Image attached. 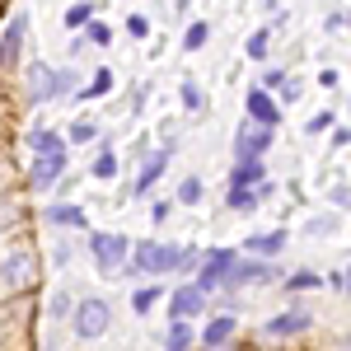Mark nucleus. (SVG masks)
<instances>
[{
  "label": "nucleus",
  "mask_w": 351,
  "mask_h": 351,
  "mask_svg": "<svg viewBox=\"0 0 351 351\" xmlns=\"http://www.w3.org/2000/svg\"><path fill=\"white\" fill-rule=\"evenodd\" d=\"M19 94L0 75V347L38 342V286L43 263L28 216V178L19 160Z\"/></svg>",
  "instance_id": "nucleus-1"
},
{
  "label": "nucleus",
  "mask_w": 351,
  "mask_h": 351,
  "mask_svg": "<svg viewBox=\"0 0 351 351\" xmlns=\"http://www.w3.org/2000/svg\"><path fill=\"white\" fill-rule=\"evenodd\" d=\"M71 84H75V75H71V71H61V75H56L52 66L33 61V66L24 71V99H28V104H43V99H56V94H66Z\"/></svg>",
  "instance_id": "nucleus-2"
},
{
  "label": "nucleus",
  "mask_w": 351,
  "mask_h": 351,
  "mask_svg": "<svg viewBox=\"0 0 351 351\" xmlns=\"http://www.w3.org/2000/svg\"><path fill=\"white\" fill-rule=\"evenodd\" d=\"M66 173V150H33V160H28V192H47Z\"/></svg>",
  "instance_id": "nucleus-3"
},
{
  "label": "nucleus",
  "mask_w": 351,
  "mask_h": 351,
  "mask_svg": "<svg viewBox=\"0 0 351 351\" xmlns=\"http://www.w3.org/2000/svg\"><path fill=\"white\" fill-rule=\"evenodd\" d=\"M75 314V332H80L84 342H94V337H104L112 324V314H108V304L104 300H84L80 309H71Z\"/></svg>",
  "instance_id": "nucleus-4"
},
{
  "label": "nucleus",
  "mask_w": 351,
  "mask_h": 351,
  "mask_svg": "<svg viewBox=\"0 0 351 351\" xmlns=\"http://www.w3.org/2000/svg\"><path fill=\"white\" fill-rule=\"evenodd\" d=\"M94 263H99V271H117L122 267V258H127V239L122 234H94Z\"/></svg>",
  "instance_id": "nucleus-5"
},
{
  "label": "nucleus",
  "mask_w": 351,
  "mask_h": 351,
  "mask_svg": "<svg viewBox=\"0 0 351 351\" xmlns=\"http://www.w3.org/2000/svg\"><path fill=\"white\" fill-rule=\"evenodd\" d=\"M202 295H206L202 286H183V291H173V295H169V319H192V314L206 304Z\"/></svg>",
  "instance_id": "nucleus-6"
},
{
  "label": "nucleus",
  "mask_w": 351,
  "mask_h": 351,
  "mask_svg": "<svg viewBox=\"0 0 351 351\" xmlns=\"http://www.w3.org/2000/svg\"><path fill=\"white\" fill-rule=\"evenodd\" d=\"M24 19H14V24L0 33V75H10L14 71V56H19V43H24Z\"/></svg>",
  "instance_id": "nucleus-7"
},
{
  "label": "nucleus",
  "mask_w": 351,
  "mask_h": 351,
  "mask_svg": "<svg viewBox=\"0 0 351 351\" xmlns=\"http://www.w3.org/2000/svg\"><path fill=\"white\" fill-rule=\"evenodd\" d=\"M230 263H234V253H225V248H216V253H206V263H202V291H211V286H220L225 281V271H230Z\"/></svg>",
  "instance_id": "nucleus-8"
},
{
  "label": "nucleus",
  "mask_w": 351,
  "mask_h": 351,
  "mask_svg": "<svg viewBox=\"0 0 351 351\" xmlns=\"http://www.w3.org/2000/svg\"><path fill=\"white\" fill-rule=\"evenodd\" d=\"M234 145H239V160H248V155H263V150L271 145V127H258V132H248V127H243Z\"/></svg>",
  "instance_id": "nucleus-9"
},
{
  "label": "nucleus",
  "mask_w": 351,
  "mask_h": 351,
  "mask_svg": "<svg viewBox=\"0 0 351 351\" xmlns=\"http://www.w3.org/2000/svg\"><path fill=\"white\" fill-rule=\"evenodd\" d=\"M248 117H253L258 127H276V117H281V112H276V104H271L267 94H258V89H253V94H248Z\"/></svg>",
  "instance_id": "nucleus-10"
},
{
  "label": "nucleus",
  "mask_w": 351,
  "mask_h": 351,
  "mask_svg": "<svg viewBox=\"0 0 351 351\" xmlns=\"http://www.w3.org/2000/svg\"><path fill=\"white\" fill-rule=\"evenodd\" d=\"M234 271H225V281H234V286H248V281H271V267L263 263H230Z\"/></svg>",
  "instance_id": "nucleus-11"
},
{
  "label": "nucleus",
  "mask_w": 351,
  "mask_h": 351,
  "mask_svg": "<svg viewBox=\"0 0 351 351\" xmlns=\"http://www.w3.org/2000/svg\"><path fill=\"white\" fill-rule=\"evenodd\" d=\"M309 328V314H281V319H271L267 332L271 337H291V332H304Z\"/></svg>",
  "instance_id": "nucleus-12"
},
{
  "label": "nucleus",
  "mask_w": 351,
  "mask_h": 351,
  "mask_svg": "<svg viewBox=\"0 0 351 351\" xmlns=\"http://www.w3.org/2000/svg\"><path fill=\"white\" fill-rule=\"evenodd\" d=\"M230 337H234V319H211L206 332H202V342H206V347H225Z\"/></svg>",
  "instance_id": "nucleus-13"
},
{
  "label": "nucleus",
  "mask_w": 351,
  "mask_h": 351,
  "mask_svg": "<svg viewBox=\"0 0 351 351\" xmlns=\"http://www.w3.org/2000/svg\"><path fill=\"white\" fill-rule=\"evenodd\" d=\"M155 248L160 243H136V248H127L132 253V271H155Z\"/></svg>",
  "instance_id": "nucleus-14"
},
{
  "label": "nucleus",
  "mask_w": 351,
  "mask_h": 351,
  "mask_svg": "<svg viewBox=\"0 0 351 351\" xmlns=\"http://www.w3.org/2000/svg\"><path fill=\"white\" fill-rule=\"evenodd\" d=\"M24 145H28V150H66V141H61L56 132H28Z\"/></svg>",
  "instance_id": "nucleus-15"
},
{
  "label": "nucleus",
  "mask_w": 351,
  "mask_h": 351,
  "mask_svg": "<svg viewBox=\"0 0 351 351\" xmlns=\"http://www.w3.org/2000/svg\"><path fill=\"white\" fill-rule=\"evenodd\" d=\"M169 347H192V328H188V319H169Z\"/></svg>",
  "instance_id": "nucleus-16"
},
{
  "label": "nucleus",
  "mask_w": 351,
  "mask_h": 351,
  "mask_svg": "<svg viewBox=\"0 0 351 351\" xmlns=\"http://www.w3.org/2000/svg\"><path fill=\"white\" fill-rule=\"evenodd\" d=\"M164 160H169V155H155V160L145 164V173L136 178V192H150V183H155V178H160V173H164Z\"/></svg>",
  "instance_id": "nucleus-17"
},
{
  "label": "nucleus",
  "mask_w": 351,
  "mask_h": 351,
  "mask_svg": "<svg viewBox=\"0 0 351 351\" xmlns=\"http://www.w3.org/2000/svg\"><path fill=\"white\" fill-rule=\"evenodd\" d=\"M89 173H94V178H99V183H108L112 173H117V160H112V150H104V155H99V160L89 164Z\"/></svg>",
  "instance_id": "nucleus-18"
},
{
  "label": "nucleus",
  "mask_w": 351,
  "mask_h": 351,
  "mask_svg": "<svg viewBox=\"0 0 351 351\" xmlns=\"http://www.w3.org/2000/svg\"><path fill=\"white\" fill-rule=\"evenodd\" d=\"M263 178V164H258V155H248V160L234 169V183H258Z\"/></svg>",
  "instance_id": "nucleus-19"
},
{
  "label": "nucleus",
  "mask_w": 351,
  "mask_h": 351,
  "mask_svg": "<svg viewBox=\"0 0 351 351\" xmlns=\"http://www.w3.org/2000/svg\"><path fill=\"white\" fill-rule=\"evenodd\" d=\"M230 206H234V211H253V206H258V197L243 188V183H234V188H230Z\"/></svg>",
  "instance_id": "nucleus-20"
},
{
  "label": "nucleus",
  "mask_w": 351,
  "mask_h": 351,
  "mask_svg": "<svg viewBox=\"0 0 351 351\" xmlns=\"http://www.w3.org/2000/svg\"><path fill=\"white\" fill-rule=\"evenodd\" d=\"M47 216H52L56 225H84V211H80V206H52Z\"/></svg>",
  "instance_id": "nucleus-21"
},
{
  "label": "nucleus",
  "mask_w": 351,
  "mask_h": 351,
  "mask_svg": "<svg viewBox=\"0 0 351 351\" xmlns=\"http://www.w3.org/2000/svg\"><path fill=\"white\" fill-rule=\"evenodd\" d=\"M281 243H286V234H258V239H248V248L253 253H276Z\"/></svg>",
  "instance_id": "nucleus-22"
},
{
  "label": "nucleus",
  "mask_w": 351,
  "mask_h": 351,
  "mask_svg": "<svg viewBox=\"0 0 351 351\" xmlns=\"http://www.w3.org/2000/svg\"><path fill=\"white\" fill-rule=\"evenodd\" d=\"M84 38H89L94 47H108V43H112V28L108 24H84Z\"/></svg>",
  "instance_id": "nucleus-23"
},
{
  "label": "nucleus",
  "mask_w": 351,
  "mask_h": 351,
  "mask_svg": "<svg viewBox=\"0 0 351 351\" xmlns=\"http://www.w3.org/2000/svg\"><path fill=\"white\" fill-rule=\"evenodd\" d=\"M108 89H112V75H108V71H99V75L89 80V89H84L80 99H99V94H108Z\"/></svg>",
  "instance_id": "nucleus-24"
},
{
  "label": "nucleus",
  "mask_w": 351,
  "mask_h": 351,
  "mask_svg": "<svg viewBox=\"0 0 351 351\" xmlns=\"http://www.w3.org/2000/svg\"><path fill=\"white\" fill-rule=\"evenodd\" d=\"M89 14H94V5H71V10H66V24L84 28V24H89Z\"/></svg>",
  "instance_id": "nucleus-25"
},
{
  "label": "nucleus",
  "mask_w": 351,
  "mask_h": 351,
  "mask_svg": "<svg viewBox=\"0 0 351 351\" xmlns=\"http://www.w3.org/2000/svg\"><path fill=\"white\" fill-rule=\"evenodd\" d=\"M178 267V248H155V271H173Z\"/></svg>",
  "instance_id": "nucleus-26"
},
{
  "label": "nucleus",
  "mask_w": 351,
  "mask_h": 351,
  "mask_svg": "<svg viewBox=\"0 0 351 351\" xmlns=\"http://www.w3.org/2000/svg\"><path fill=\"white\" fill-rule=\"evenodd\" d=\"M155 300H160V291H155V286H145V291H136V295H132V309H136V314H145Z\"/></svg>",
  "instance_id": "nucleus-27"
},
{
  "label": "nucleus",
  "mask_w": 351,
  "mask_h": 351,
  "mask_svg": "<svg viewBox=\"0 0 351 351\" xmlns=\"http://www.w3.org/2000/svg\"><path fill=\"white\" fill-rule=\"evenodd\" d=\"M71 141H80V145H84V141H94V122H84V117H80V122H71Z\"/></svg>",
  "instance_id": "nucleus-28"
},
{
  "label": "nucleus",
  "mask_w": 351,
  "mask_h": 351,
  "mask_svg": "<svg viewBox=\"0 0 351 351\" xmlns=\"http://www.w3.org/2000/svg\"><path fill=\"white\" fill-rule=\"evenodd\" d=\"M178 202H202V183H197V178H188V183H183V188H178Z\"/></svg>",
  "instance_id": "nucleus-29"
},
{
  "label": "nucleus",
  "mask_w": 351,
  "mask_h": 351,
  "mask_svg": "<svg viewBox=\"0 0 351 351\" xmlns=\"http://www.w3.org/2000/svg\"><path fill=\"white\" fill-rule=\"evenodd\" d=\"M248 56H258V61H263V56H267V28H263V33H253V38H248Z\"/></svg>",
  "instance_id": "nucleus-30"
},
{
  "label": "nucleus",
  "mask_w": 351,
  "mask_h": 351,
  "mask_svg": "<svg viewBox=\"0 0 351 351\" xmlns=\"http://www.w3.org/2000/svg\"><path fill=\"white\" fill-rule=\"evenodd\" d=\"M276 94H281V104H295V99H300V84L295 80H281V84H276Z\"/></svg>",
  "instance_id": "nucleus-31"
},
{
  "label": "nucleus",
  "mask_w": 351,
  "mask_h": 351,
  "mask_svg": "<svg viewBox=\"0 0 351 351\" xmlns=\"http://www.w3.org/2000/svg\"><path fill=\"white\" fill-rule=\"evenodd\" d=\"M66 314H71V295L61 291V295L52 300V319H66Z\"/></svg>",
  "instance_id": "nucleus-32"
},
{
  "label": "nucleus",
  "mask_w": 351,
  "mask_h": 351,
  "mask_svg": "<svg viewBox=\"0 0 351 351\" xmlns=\"http://www.w3.org/2000/svg\"><path fill=\"white\" fill-rule=\"evenodd\" d=\"M127 33H132V38H145V33H150V24H145L141 14H132V19H127Z\"/></svg>",
  "instance_id": "nucleus-33"
},
{
  "label": "nucleus",
  "mask_w": 351,
  "mask_h": 351,
  "mask_svg": "<svg viewBox=\"0 0 351 351\" xmlns=\"http://www.w3.org/2000/svg\"><path fill=\"white\" fill-rule=\"evenodd\" d=\"M206 43V24H192L188 28V47H202Z\"/></svg>",
  "instance_id": "nucleus-34"
},
{
  "label": "nucleus",
  "mask_w": 351,
  "mask_h": 351,
  "mask_svg": "<svg viewBox=\"0 0 351 351\" xmlns=\"http://www.w3.org/2000/svg\"><path fill=\"white\" fill-rule=\"evenodd\" d=\"M183 104H188V108H197V104H202V94H197V84H183Z\"/></svg>",
  "instance_id": "nucleus-35"
},
{
  "label": "nucleus",
  "mask_w": 351,
  "mask_h": 351,
  "mask_svg": "<svg viewBox=\"0 0 351 351\" xmlns=\"http://www.w3.org/2000/svg\"><path fill=\"white\" fill-rule=\"evenodd\" d=\"M324 127H332V112H319V117L309 122V132H324Z\"/></svg>",
  "instance_id": "nucleus-36"
},
{
  "label": "nucleus",
  "mask_w": 351,
  "mask_h": 351,
  "mask_svg": "<svg viewBox=\"0 0 351 351\" xmlns=\"http://www.w3.org/2000/svg\"><path fill=\"white\" fill-rule=\"evenodd\" d=\"M291 286H295V291H304V286H319V276H309V271H304V276H291Z\"/></svg>",
  "instance_id": "nucleus-37"
},
{
  "label": "nucleus",
  "mask_w": 351,
  "mask_h": 351,
  "mask_svg": "<svg viewBox=\"0 0 351 351\" xmlns=\"http://www.w3.org/2000/svg\"><path fill=\"white\" fill-rule=\"evenodd\" d=\"M5 10H10V0H0V14H5Z\"/></svg>",
  "instance_id": "nucleus-38"
}]
</instances>
